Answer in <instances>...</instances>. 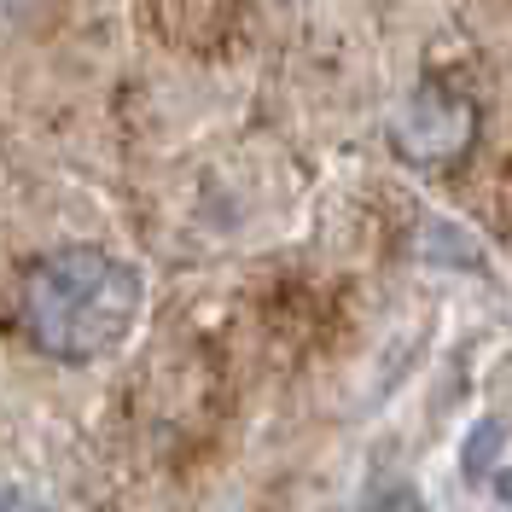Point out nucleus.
Instances as JSON below:
<instances>
[{"label":"nucleus","instance_id":"nucleus-1","mask_svg":"<svg viewBox=\"0 0 512 512\" xmlns=\"http://www.w3.org/2000/svg\"><path fill=\"white\" fill-rule=\"evenodd\" d=\"M24 332L59 361H94L128 338L140 315V274L94 245L41 256L24 280Z\"/></svg>","mask_w":512,"mask_h":512},{"label":"nucleus","instance_id":"nucleus-2","mask_svg":"<svg viewBox=\"0 0 512 512\" xmlns=\"http://www.w3.org/2000/svg\"><path fill=\"white\" fill-rule=\"evenodd\" d=\"M472 134H478V111H472V99L448 94V88H419V94H408V105L390 117V140H396V152H402L408 163H454V158H466Z\"/></svg>","mask_w":512,"mask_h":512},{"label":"nucleus","instance_id":"nucleus-3","mask_svg":"<svg viewBox=\"0 0 512 512\" xmlns=\"http://www.w3.org/2000/svg\"><path fill=\"white\" fill-rule=\"evenodd\" d=\"M495 448H501V425L489 419V425H478V431H472V448H466V472H472V478H478L483 466L495 460Z\"/></svg>","mask_w":512,"mask_h":512},{"label":"nucleus","instance_id":"nucleus-4","mask_svg":"<svg viewBox=\"0 0 512 512\" xmlns=\"http://www.w3.org/2000/svg\"><path fill=\"white\" fill-rule=\"evenodd\" d=\"M379 512H425V507H419V495H414V489H390Z\"/></svg>","mask_w":512,"mask_h":512},{"label":"nucleus","instance_id":"nucleus-5","mask_svg":"<svg viewBox=\"0 0 512 512\" xmlns=\"http://www.w3.org/2000/svg\"><path fill=\"white\" fill-rule=\"evenodd\" d=\"M0 512H35V507H30V501H18L12 489H0Z\"/></svg>","mask_w":512,"mask_h":512},{"label":"nucleus","instance_id":"nucleus-6","mask_svg":"<svg viewBox=\"0 0 512 512\" xmlns=\"http://www.w3.org/2000/svg\"><path fill=\"white\" fill-rule=\"evenodd\" d=\"M495 489H501V501H507V507H512V472H507V478H501V483H495Z\"/></svg>","mask_w":512,"mask_h":512}]
</instances>
